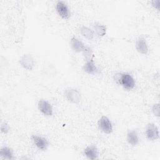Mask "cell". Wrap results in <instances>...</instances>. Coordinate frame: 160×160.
Instances as JSON below:
<instances>
[{"instance_id":"17","label":"cell","mask_w":160,"mask_h":160,"mask_svg":"<svg viewBox=\"0 0 160 160\" xmlns=\"http://www.w3.org/2000/svg\"><path fill=\"white\" fill-rule=\"evenodd\" d=\"M0 129H1V131L2 133H3L4 134H7L10 131L11 128H10L9 124L8 122L3 121L1 124Z\"/></svg>"},{"instance_id":"16","label":"cell","mask_w":160,"mask_h":160,"mask_svg":"<svg viewBox=\"0 0 160 160\" xmlns=\"http://www.w3.org/2000/svg\"><path fill=\"white\" fill-rule=\"evenodd\" d=\"M80 33L82 37L88 40H92L94 36L92 29L85 26H82L80 28Z\"/></svg>"},{"instance_id":"8","label":"cell","mask_w":160,"mask_h":160,"mask_svg":"<svg viewBox=\"0 0 160 160\" xmlns=\"http://www.w3.org/2000/svg\"><path fill=\"white\" fill-rule=\"evenodd\" d=\"M31 138L33 144L38 149L43 151L48 149L49 142L46 138L38 134H32Z\"/></svg>"},{"instance_id":"4","label":"cell","mask_w":160,"mask_h":160,"mask_svg":"<svg viewBox=\"0 0 160 160\" xmlns=\"http://www.w3.org/2000/svg\"><path fill=\"white\" fill-rule=\"evenodd\" d=\"M145 136L149 141H156L159 138V131L157 126L152 122H149L145 127Z\"/></svg>"},{"instance_id":"6","label":"cell","mask_w":160,"mask_h":160,"mask_svg":"<svg viewBox=\"0 0 160 160\" xmlns=\"http://www.w3.org/2000/svg\"><path fill=\"white\" fill-rule=\"evenodd\" d=\"M99 129L105 134H110L113 131V127L111 121L106 116H102L98 122Z\"/></svg>"},{"instance_id":"18","label":"cell","mask_w":160,"mask_h":160,"mask_svg":"<svg viewBox=\"0 0 160 160\" xmlns=\"http://www.w3.org/2000/svg\"><path fill=\"white\" fill-rule=\"evenodd\" d=\"M151 111L153 113V114L159 118L160 116V106H159V103H155L152 105V108H151Z\"/></svg>"},{"instance_id":"13","label":"cell","mask_w":160,"mask_h":160,"mask_svg":"<svg viewBox=\"0 0 160 160\" xmlns=\"http://www.w3.org/2000/svg\"><path fill=\"white\" fill-rule=\"evenodd\" d=\"M126 141L132 147L138 146L139 143V138L138 131L136 129L128 130L126 133Z\"/></svg>"},{"instance_id":"7","label":"cell","mask_w":160,"mask_h":160,"mask_svg":"<svg viewBox=\"0 0 160 160\" xmlns=\"http://www.w3.org/2000/svg\"><path fill=\"white\" fill-rule=\"evenodd\" d=\"M56 10L58 15L63 19H68L71 17L70 9L64 1H58L56 4Z\"/></svg>"},{"instance_id":"5","label":"cell","mask_w":160,"mask_h":160,"mask_svg":"<svg viewBox=\"0 0 160 160\" xmlns=\"http://www.w3.org/2000/svg\"><path fill=\"white\" fill-rule=\"evenodd\" d=\"M20 66L27 71H32L35 66V61L32 56L29 53L22 54L19 59Z\"/></svg>"},{"instance_id":"1","label":"cell","mask_w":160,"mask_h":160,"mask_svg":"<svg viewBox=\"0 0 160 160\" xmlns=\"http://www.w3.org/2000/svg\"><path fill=\"white\" fill-rule=\"evenodd\" d=\"M114 81L126 90H132L136 86V81L132 76L128 72H117L114 75Z\"/></svg>"},{"instance_id":"12","label":"cell","mask_w":160,"mask_h":160,"mask_svg":"<svg viewBox=\"0 0 160 160\" xmlns=\"http://www.w3.org/2000/svg\"><path fill=\"white\" fill-rule=\"evenodd\" d=\"M84 155L86 158L91 160H95L98 159L99 151L98 147L96 144H89L88 145L83 151Z\"/></svg>"},{"instance_id":"10","label":"cell","mask_w":160,"mask_h":160,"mask_svg":"<svg viewBox=\"0 0 160 160\" xmlns=\"http://www.w3.org/2000/svg\"><path fill=\"white\" fill-rule=\"evenodd\" d=\"M135 47L136 51L141 54L146 55L149 52V47L146 39L143 36H140L138 38L136 41Z\"/></svg>"},{"instance_id":"11","label":"cell","mask_w":160,"mask_h":160,"mask_svg":"<svg viewBox=\"0 0 160 160\" xmlns=\"http://www.w3.org/2000/svg\"><path fill=\"white\" fill-rule=\"evenodd\" d=\"M82 71L90 75H95L99 72V69L94 61V58L86 61L82 66Z\"/></svg>"},{"instance_id":"14","label":"cell","mask_w":160,"mask_h":160,"mask_svg":"<svg viewBox=\"0 0 160 160\" xmlns=\"http://www.w3.org/2000/svg\"><path fill=\"white\" fill-rule=\"evenodd\" d=\"M0 156L4 159L7 160H12L14 159V152L12 148L11 147L4 146L0 149Z\"/></svg>"},{"instance_id":"3","label":"cell","mask_w":160,"mask_h":160,"mask_svg":"<svg viewBox=\"0 0 160 160\" xmlns=\"http://www.w3.org/2000/svg\"><path fill=\"white\" fill-rule=\"evenodd\" d=\"M37 106L39 111L44 116L50 117L53 115V107L48 100L44 99H39Z\"/></svg>"},{"instance_id":"9","label":"cell","mask_w":160,"mask_h":160,"mask_svg":"<svg viewBox=\"0 0 160 160\" xmlns=\"http://www.w3.org/2000/svg\"><path fill=\"white\" fill-rule=\"evenodd\" d=\"M69 44L72 50L76 53H82L87 47L82 41L75 36H72L70 39Z\"/></svg>"},{"instance_id":"19","label":"cell","mask_w":160,"mask_h":160,"mask_svg":"<svg viewBox=\"0 0 160 160\" xmlns=\"http://www.w3.org/2000/svg\"><path fill=\"white\" fill-rule=\"evenodd\" d=\"M151 4L153 8L159 11L160 9V1L159 0H153L151 1Z\"/></svg>"},{"instance_id":"15","label":"cell","mask_w":160,"mask_h":160,"mask_svg":"<svg viewBox=\"0 0 160 160\" xmlns=\"http://www.w3.org/2000/svg\"><path fill=\"white\" fill-rule=\"evenodd\" d=\"M92 29L94 33L99 37H103L104 36H105L107 31L106 26L104 24H101L99 22H95L94 23H93Z\"/></svg>"},{"instance_id":"2","label":"cell","mask_w":160,"mask_h":160,"mask_svg":"<svg viewBox=\"0 0 160 160\" xmlns=\"http://www.w3.org/2000/svg\"><path fill=\"white\" fill-rule=\"evenodd\" d=\"M64 95L68 102L73 104H78L81 102L82 96L81 92L75 88H69L65 89Z\"/></svg>"}]
</instances>
